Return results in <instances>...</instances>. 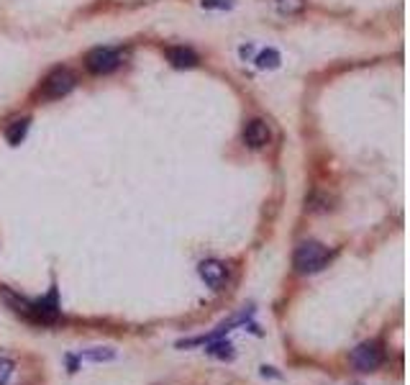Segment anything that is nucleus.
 <instances>
[{"instance_id":"obj_17","label":"nucleus","mask_w":410,"mask_h":385,"mask_svg":"<svg viewBox=\"0 0 410 385\" xmlns=\"http://www.w3.org/2000/svg\"><path fill=\"white\" fill-rule=\"evenodd\" d=\"M262 377H282V375H279V372H274V368H267V365H264V368H262Z\"/></svg>"},{"instance_id":"obj_14","label":"nucleus","mask_w":410,"mask_h":385,"mask_svg":"<svg viewBox=\"0 0 410 385\" xmlns=\"http://www.w3.org/2000/svg\"><path fill=\"white\" fill-rule=\"evenodd\" d=\"M13 372H16V362L8 357H0V385H8Z\"/></svg>"},{"instance_id":"obj_11","label":"nucleus","mask_w":410,"mask_h":385,"mask_svg":"<svg viewBox=\"0 0 410 385\" xmlns=\"http://www.w3.org/2000/svg\"><path fill=\"white\" fill-rule=\"evenodd\" d=\"M77 357H80V360H90V362H108L115 357V349H110V347H95V349L80 352Z\"/></svg>"},{"instance_id":"obj_5","label":"nucleus","mask_w":410,"mask_h":385,"mask_svg":"<svg viewBox=\"0 0 410 385\" xmlns=\"http://www.w3.org/2000/svg\"><path fill=\"white\" fill-rule=\"evenodd\" d=\"M123 62V52L113 49V47H95V49L88 52L85 57V67L90 70L92 74H108L118 70Z\"/></svg>"},{"instance_id":"obj_9","label":"nucleus","mask_w":410,"mask_h":385,"mask_svg":"<svg viewBox=\"0 0 410 385\" xmlns=\"http://www.w3.org/2000/svg\"><path fill=\"white\" fill-rule=\"evenodd\" d=\"M28 118H16V121L8 123V129H6V139H8L10 147H18L21 141L26 139V132H28Z\"/></svg>"},{"instance_id":"obj_4","label":"nucleus","mask_w":410,"mask_h":385,"mask_svg":"<svg viewBox=\"0 0 410 385\" xmlns=\"http://www.w3.org/2000/svg\"><path fill=\"white\" fill-rule=\"evenodd\" d=\"M74 85H77V77H74L72 70H67V67H57V70H51V72L44 77L39 95L41 98H47V100L65 98L67 93L74 91Z\"/></svg>"},{"instance_id":"obj_1","label":"nucleus","mask_w":410,"mask_h":385,"mask_svg":"<svg viewBox=\"0 0 410 385\" xmlns=\"http://www.w3.org/2000/svg\"><path fill=\"white\" fill-rule=\"evenodd\" d=\"M0 298L26 321L31 324H41V327H51L62 319V306H59V290L57 285H51V290L41 298H24V295L13 293L10 288H0Z\"/></svg>"},{"instance_id":"obj_12","label":"nucleus","mask_w":410,"mask_h":385,"mask_svg":"<svg viewBox=\"0 0 410 385\" xmlns=\"http://www.w3.org/2000/svg\"><path fill=\"white\" fill-rule=\"evenodd\" d=\"M282 16H297L305 10V0H272Z\"/></svg>"},{"instance_id":"obj_13","label":"nucleus","mask_w":410,"mask_h":385,"mask_svg":"<svg viewBox=\"0 0 410 385\" xmlns=\"http://www.w3.org/2000/svg\"><path fill=\"white\" fill-rule=\"evenodd\" d=\"M254 62L259 70H274V67H279V54L274 49H264L256 54Z\"/></svg>"},{"instance_id":"obj_7","label":"nucleus","mask_w":410,"mask_h":385,"mask_svg":"<svg viewBox=\"0 0 410 385\" xmlns=\"http://www.w3.org/2000/svg\"><path fill=\"white\" fill-rule=\"evenodd\" d=\"M270 139H272V132L262 118H252V121L244 123V144L246 147L262 149L270 144Z\"/></svg>"},{"instance_id":"obj_3","label":"nucleus","mask_w":410,"mask_h":385,"mask_svg":"<svg viewBox=\"0 0 410 385\" xmlns=\"http://www.w3.org/2000/svg\"><path fill=\"white\" fill-rule=\"evenodd\" d=\"M349 362L359 372H375L385 362V345H382V339H369V342H361L359 347H354L352 354H349Z\"/></svg>"},{"instance_id":"obj_10","label":"nucleus","mask_w":410,"mask_h":385,"mask_svg":"<svg viewBox=\"0 0 410 385\" xmlns=\"http://www.w3.org/2000/svg\"><path fill=\"white\" fill-rule=\"evenodd\" d=\"M205 352L211 354V357H218V360H233V345L226 342L223 336L213 339V342H208L205 345Z\"/></svg>"},{"instance_id":"obj_8","label":"nucleus","mask_w":410,"mask_h":385,"mask_svg":"<svg viewBox=\"0 0 410 385\" xmlns=\"http://www.w3.org/2000/svg\"><path fill=\"white\" fill-rule=\"evenodd\" d=\"M164 54H167V62L177 70H192L197 65V54L190 47H170Z\"/></svg>"},{"instance_id":"obj_6","label":"nucleus","mask_w":410,"mask_h":385,"mask_svg":"<svg viewBox=\"0 0 410 385\" xmlns=\"http://www.w3.org/2000/svg\"><path fill=\"white\" fill-rule=\"evenodd\" d=\"M197 272L205 280V285L213 290H223V285L229 283V265L221 260H203L197 265Z\"/></svg>"},{"instance_id":"obj_15","label":"nucleus","mask_w":410,"mask_h":385,"mask_svg":"<svg viewBox=\"0 0 410 385\" xmlns=\"http://www.w3.org/2000/svg\"><path fill=\"white\" fill-rule=\"evenodd\" d=\"M205 10H229L233 8V0H200Z\"/></svg>"},{"instance_id":"obj_2","label":"nucleus","mask_w":410,"mask_h":385,"mask_svg":"<svg viewBox=\"0 0 410 385\" xmlns=\"http://www.w3.org/2000/svg\"><path fill=\"white\" fill-rule=\"evenodd\" d=\"M328 260H331L328 246H323L320 242H303V244H297L295 254H293V267L300 275H315L326 267Z\"/></svg>"},{"instance_id":"obj_16","label":"nucleus","mask_w":410,"mask_h":385,"mask_svg":"<svg viewBox=\"0 0 410 385\" xmlns=\"http://www.w3.org/2000/svg\"><path fill=\"white\" fill-rule=\"evenodd\" d=\"M67 368H69V372H77L80 370V357L77 354H67Z\"/></svg>"}]
</instances>
